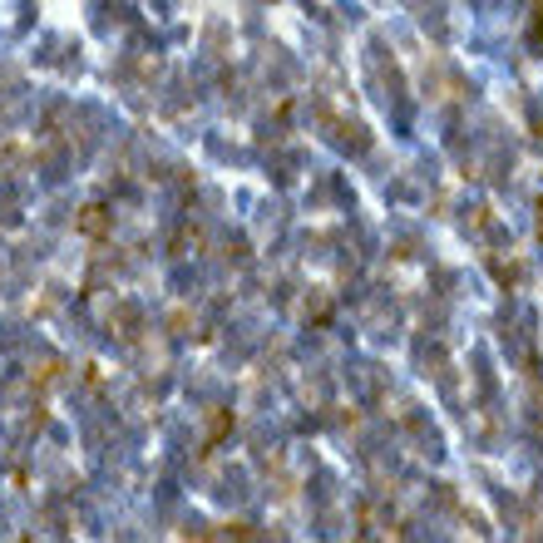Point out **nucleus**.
Here are the masks:
<instances>
[{
    "mask_svg": "<svg viewBox=\"0 0 543 543\" xmlns=\"http://www.w3.org/2000/svg\"><path fill=\"white\" fill-rule=\"evenodd\" d=\"M539 237H543V202H539Z\"/></svg>",
    "mask_w": 543,
    "mask_h": 543,
    "instance_id": "f257e3e1",
    "label": "nucleus"
}]
</instances>
